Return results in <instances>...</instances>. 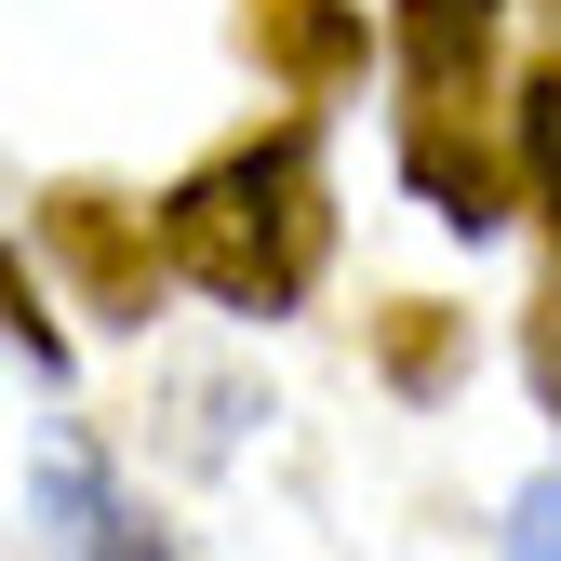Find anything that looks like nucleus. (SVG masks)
Segmentation results:
<instances>
[{
  "label": "nucleus",
  "mask_w": 561,
  "mask_h": 561,
  "mask_svg": "<svg viewBox=\"0 0 561 561\" xmlns=\"http://www.w3.org/2000/svg\"><path fill=\"white\" fill-rule=\"evenodd\" d=\"M161 254L201 280L215 308H295L321 254H334V201H321V148L308 134H254V148L201 161L174 201H161Z\"/></svg>",
  "instance_id": "nucleus-1"
},
{
  "label": "nucleus",
  "mask_w": 561,
  "mask_h": 561,
  "mask_svg": "<svg viewBox=\"0 0 561 561\" xmlns=\"http://www.w3.org/2000/svg\"><path fill=\"white\" fill-rule=\"evenodd\" d=\"M41 241L81 267V295H94L107 321H148V228H134L107 187H54V201H41Z\"/></svg>",
  "instance_id": "nucleus-2"
},
{
  "label": "nucleus",
  "mask_w": 561,
  "mask_h": 561,
  "mask_svg": "<svg viewBox=\"0 0 561 561\" xmlns=\"http://www.w3.org/2000/svg\"><path fill=\"white\" fill-rule=\"evenodd\" d=\"M401 174L428 187V215L468 228V241L508 215V174H495V148H468V134H455V94H414V121H401Z\"/></svg>",
  "instance_id": "nucleus-3"
},
{
  "label": "nucleus",
  "mask_w": 561,
  "mask_h": 561,
  "mask_svg": "<svg viewBox=\"0 0 561 561\" xmlns=\"http://www.w3.org/2000/svg\"><path fill=\"white\" fill-rule=\"evenodd\" d=\"M41 535H54V561H174V548L134 522L81 455H54V468H41Z\"/></svg>",
  "instance_id": "nucleus-4"
},
{
  "label": "nucleus",
  "mask_w": 561,
  "mask_h": 561,
  "mask_svg": "<svg viewBox=\"0 0 561 561\" xmlns=\"http://www.w3.org/2000/svg\"><path fill=\"white\" fill-rule=\"evenodd\" d=\"M254 54H267L295 94H321V81L362 67V14H347V0H254Z\"/></svg>",
  "instance_id": "nucleus-5"
},
{
  "label": "nucleus",
  "mask_w": 561,
  "mask_h": 561,
  "mask_svg": "<svg viewBox=\"0 0 561 561\" xmlns=\"http://www.w3.org/2000/svg\"><path fill=\"white\" fill-rule=\"evenodd\" d=\"M481 41H495V0H401V54H414V94H468Z\"/></svg>",
  "instance_id": "nucleus-6"
},
{
  "label": "nucleus",
  "mask_w": 561,
  "mask_h": 561,
  "mask_svg": "<svg viewBox=\"0 0 561 561\" xmlns=\"http://www.w3.org/2000/svg\"><path fill=\"white\" fill-rule=\"evenodd\" d=\"M522 174H535L548 228H561V67H535V81H522Z\"/></svg>",
  "instance_id": "nucleus-7"
},
{
  "label": "nucleus",
  "mask_w": 561,
  "mask_h": 561,
  "mask_svg": "<svg viewBox=\"0 0 561 561\" xmlns=\"http://www.w3.org/2000/svg\"><path fill=\"white\" fill-rule=\"evenodd\" d=\"M508 561H561V481H535L508 508Z\"/></svg>",
  "instance_id": "nucleus-8"
},
{
  "label": "nucleus",
  "mask_w": 561,
  "mask_h": 561,
  "mask_svg": "<svg viewBox=\"0 0 561 561\" xmlns=\"http://www.w3.org/2000/svg\"><path fill=\"white\" fill-rule=\"evenodd\" d=\"M535 388H548V414H561V308L535 321Z\"/></svg>",
  "instance_id": "nucleus-9"
}]
</instances>
